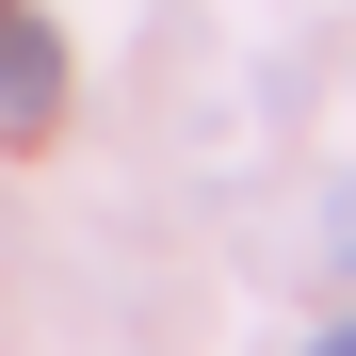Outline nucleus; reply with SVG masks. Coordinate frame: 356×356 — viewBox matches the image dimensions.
<instances>
[{"instance_id": "3", "label": "nucleus", "mask_w": 356, "mask_h": 356, "mask_svg": "<svg viewBox=\"0 0 356 356\" xmlns=\"http://www.w3.org/2000/svg\"><path fill=\"white\" fill-rule=\"evenodd\" d=\"M308 356H356V324H324V340H308Z\"/></svg>"}, {"instance_id": "2", "label": "nucleus", "mask_w": 356, "mask_h": 356, "mask_svg": "<svg viewBox=\"0 0 356 356\" xmlns=\"http://www.w3.org/2000/svg\"><path fill=\"white\" fill-rule=\"evenodd\" d=\"M324 259L356 275V178H340V195H324Z\"/></svg>"}, {"instance_id": "1", "label": "nucleus", "mask_w": 356, "mask_h": 356, "mask_svg": "<svg viewBox=\"0 0 356 356\" xmlns=\"http://www.w3.org/2000/svg\"><path fill=\"white\" fill-rule=\"evenodd\" d=\"M49 113H65V49L0 0V130H49Z\"/></svg>"}]
</instances>
